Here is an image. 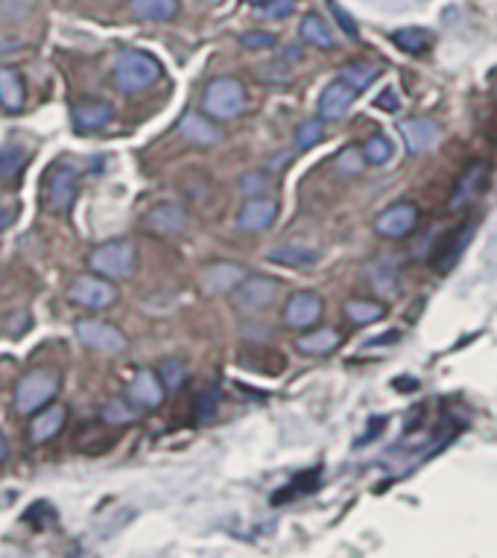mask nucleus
<instances>
[{
  "label": "nucleus",
  "instance_id": "obj_1",
  "mask_svg": "<svg viewBox=\"0 0 497 558\" xmlns=\"http://www.w3.org/2000/svg\"><path fill=\"white\" fill-rule=\"evenodd\" d=\"M161 79V65L155 62V56L144 50H126L120 53L115 62V85L123 94H138L147 91Z\"/></svg>",
  "mask_w": 497,
  "mask_h": 558
},
{
  "label": "nucleus",
  "instance_id": "obj_2",
  "mask_svg": "<svg viewBox=\"0 0 497 558\" xmlns=\"http://www.w3.org/2000/svg\"><path fill=\"white\" fill-rule=\"evenodd\" d=\"M59 392V372L56 369H33L21 377L15 389V410L21 415H33L41 407H47Z\"/></svg>",
  "mask_w": 497,
  "mask_h": 558
},
{
  "label": "nucleus",
  "instance_id": "obj_3",
  "mask_svg": "<svg viewBox=\"0 0 497 558\" xmlns=\"http://www.w3.org/2000/svg\"><path fill=\"white\" fill-rule=\"evenodd\" d=\"M246 109V88L231 79V76H220L214 82H208L205 94H202V112L214 120H231Z\"/></svg>",
  "mask_w": 497,
  "mask_h": 558
},
{
  "label": "nucleus",
  "instance_id": "obj_4",
  "mask_svg": "<svg viewBox=\"0 0 497 558\" xmlns=\"http://www.w3.org/2000/svg\"><path fill=\"white\" fill-rule=\"evenodd\" d=\"M91 269L97 275H106V278H129L132 269H135V249L132 243H106L100 249L91 252Z\"/></svg>",
  "mask_w": 497,
  "mask_h": 558
},
{
  "label": "nucleus",
  "instance_id": "obj_5",
  "mask_svg": "<svg viewBox=\"0 0 497 558\" xmlns=\"http://www.w3.org/2000/svg\"><path fill=\"white\" fill-rule=\"evenodd\" d=\"M278 293V281L267 278V275H252V278H243L240 287L234 290V310L237 313H261L272 304V298Z\"/></svg>",
  "mask_w": 497,
  "mask_h": 558
},
{
  "label": "nucleus",
  "instance_id": "obj_6",
  "mask_svg": "<svg viewBox=\"0 0 497 558\" xmlns=\"http://www.w3.org/2000/svg\"><path fill=\"white\" fill-rule=\"evenodd\" d=\"M112 278L106 275H79L71 284V301L88 310H103L112 307L117 301L115 284H109Z\"/></svg>",
  "mask_w": 497,
  "mask_h": 558
},
{
  "label": "nucleus",
  "instance_id": "obj_7",
  "mask_svg": "<svg viewBox=\"0 0 497 558\" xmlns=\"http://www.w3.org/2000/svg\"><path fill=\"white\" fill-rule=\"evenodd\" d=\"M74 199H77V170L68 164L53 167L44 182V205L53 214H62L74 205Z\"/></svg>",
  "mask_w": 497,
  "mask_h": 558
},
{
  "label": "nucleus",
  "instance_id": "obj_8",
  "mask_svg": "<svg viewBox=\"0 0 497 558\" xmlns=\"http://www.w3.org/2000/svg\"><path fill=\"white\" fill-rule=\"evenodd\" d=\"M77 336L82 345L103 351V354H120L126 351V336L117 331L115 325L103 322V319H79Z\"/></svg>",
  "mask_w": 497,
  "mask_h": 558
},
{
  "label": "nucleus",
  "instance_id": "obj_9",
  "mask_svg": "<svg viewBox=\"0 0 497 558\" xmlns=\"http://www.w3.org/2000/svg\"><path fill=\"white\" fill-rule=\"evenodd\" d=\"M243 278H246V269L240 263H211L208 269H202L199 284H202V293L223 296V293L237 290Z\"/></svg>",
  "mask_w": 497,
  "mask_h": 558
},
{
  "label": "nucleus",
  "instance_id": "obj_10",
  "mask_svg": "<svg viewBox=\"0 0 497 558\" xmlns=\"http://www.w3.org/2000/svg\"><path fill=\"white\" fill-rule=\"evenodd\" d=\"M419 223V208L410 202H395L375 220V231L381 237H404Z\"/></svg>",
  "mask_w": 497,
  "mask_h": 558
},
{
  "label": "nucleus",
  "instance_id": "obj_11",
  "mask_svg": "<svg viewBox=\"0 0 497 558\" xmlns=\"http://www.w3.org/2000/svg\"><path fill=\"white\" fill-rule=\"evenodd\" d=\"M126 398H129L138 410H158L161 401H164V383H161L158 372L144 369V372L135 374L132 383H129V389H126Z\"/></svg>",
  "mask_w": 497,
  "mask_h": 558
},
{
  "label": "nucleus",
  "instance_id": "obj_12",
  "mask_svg": "<svg viewBox=\"0 0 497 558\" xmlns=\"http://www.w3.org/2000/svg\"><path fill=\"white\" fill-rule=\"evenodd\" d=\"M322 319V298L316 293H296L284 304V322L290 328H310Z\"/></svg>",
  "mask_w": 497,
  "mask_h": 558
},
{
  "label": "nucleus",
  "instance_id": "obj_13",
  "mask_svg": "<svg viewBox=\"0 0 497 558\" xmlns=\"http://www.w3.org/2000/svg\"><path fill=\"white\" fill-rule=\"evenodd\" d=\"M401 135H404V144L413 155L421 152H430L439 141V126L433 120H424V117H413V120H401L398 123Z\"/></svg>",
  "mask_w": 497,
  "mask_h": 558
},
{
  "label": "nucleus",
  "instance_id": "obj_14",
  "mask_svg": "<svg viewBox=\"0 0 497 558\" xmlns=\"http://www.w3.org/2000/svg\"><path fill=\"white\" fill-rule=\"evenodd\" d=\"M278 217V205L267 196H255L249 199L240 211H237V228L243 231H267L269 225Z\"/></svg>",
  "mask_w": 497,
  "mask_h": 558
},
{
  "label": "nucleus",
  "instance_id": "obj_15",
  "mask_svg": "<svg viewBox=\"0 0 497 558\" xmlns=\"http://www.w3.org/2000/svg\"><path fill=\"white\" fill-rule=\"evenodd\" d=\"M354 97H357V91H354L345 79L331 82V85L322 91V97H319V114H322V120H340V117L351 109Z\"/></svg>",
  "mask_w": 497,
  "mask_h": 558
},
{
  "label": "nucleus",
  "instance_id": "obj_16",
  "mask_svg": "<svg viewBox=\"0 0 497 558\" xmlns=\"http://www.w3.org/2000/svg\"><path fill=\"white\" fill-rule=\"evenodd\" d=\"M179 135L193 147H214L223 141V132L211 120H205L202 114H185L179 120Z\"/></svg>",
  "mask_w": 497,
  "mask_h": 558
},
{
  "label": "nucleus",
  "instance_id": "obj_17",
  "mask_svg": "<svg viewBox=\"0 0 497 558\" xmlns=\"http://www.w3.org/2000/svg\"><path fill=\"white\" fill-rule=\"evenodd\" d=\"M147 225L158 231V234H176V231H185L188 228V214L182 205H173V202H161L155 205L153 211L147 214Z\"/></svg>",
  "mask_w": 497,
  "mask_h": 558
},
{
  "label": "nucleus",
  "instance_id": "obj_18",
  "mask_svg": "<svg viewBox=\"0 0 497 558\" xmlns=\"http://www.w3.org/2000/svg\"><path fill=\"white\" fill-rule=\"evenodd\" d=\"M369 284L381 296H395L398 293V284H401L398 263L392 261V258H378V261L369 266Z\"/></svg>",
  "mask_w": 497,
  "mask_h": 558
},
{
  "label": "nucleus",
  "instance_id": "obj_19",
  "mask_svg": "<svg viewBox=\"0 0 497 558\" xmlns=\"http://www.w3.org/2000/svg\"><path fill=\"white\" fill-rule=\"evenodd\" d=\"M65 418H68V410L62 407V404H56V407H50V410L39 412L36 418H33V424H30V439L33 442H50L59 430H62V424H65Z\"/></svg>",
  "mask_w": 497,
  "mask_h": 558
},
{
  "label": "nucleus",
  "instance_id": "obj_20",
  "mask_svg": "<svg viewBox=\"0 0 497 558\" xmlns=\"http://www.w3.org/2000/svg\"><path fill=\"white\" fill-rule=\"evenodd\" d=\"M486 176H489V170H486L483 164L471 167V170L459 179L457 190H454V196H451V208L459 211V208H465L471 199H477L480 190H483V185H486Z\"/></svg>",
  "mask_w": 497,
  "mask_h": 558
},
{
  "label": "nucleus",
  "instance_id": "obj_21",
  "mask_svg": "<svg viewBox=\"0 0 497 558\" xmlns=\"http://www.w3.org/2000/svg\"><path fill=\"white\" fill-rule=\"evenodd\" d=\"M24 97H27V88H24L21 74L12 68H0V106L6 112H18L24 106Z\"/></svg>",
  "mask_w": 497,
  "mask_h": 558
},
{
  "label": "nucleus",
  "instance_id": "obj_22",
  "mask_svg": "<svg viewBox=\"0 0 497 558\" xmlns=\"http://www.w3.org/2000/svg\"><path fill=\"white\" fill-rule=\"evenodd\" d=\"M74 126L82 129V132H94V129H103L115 112H112V106H106V103H82V106H74Z\"/></svg>",
  "mask_w": 497,
  "mask_h": 558
},
{
  "label": "nucleus",
  "instance_id": "obj_23",
  "mask_svg": "<svg viewBox=\"0 0 497 558\" xmlns=\"http://www.w3.org/2000/svg\"><path fill=\"white\" fill-rule=\"evenodd\" d=\"M179 12V0H132V15L141 21H170Z\"/></svg>",
  "mask_w": 497,
  "mask_h": 558
},
{
  "label": "nucleus",
  "instance_id": "obj_24",
  "mask_svg": "<svg viewBox=\"0 0 497 558\" xmlns=\"http://www.w3.org/2000/svg\"><path fill=\"white\" fill-rule=\"evenodd\" d=\"M316 252L313 249H305V246H275L272 252L267 255V261L278 263V266H293V269H299V266H313L316 263Z\"/></svg>",
  "mask_w": 497,
  "mask_h": 558
},
{
  "label": "nucleus",
  "instance_id": "obj_25",
  "mask_svg": "<svg viewBox=\"0 0 497 558\" xmlns=\"http://www.w3.org/2000/svg\"><path fill=\"white\" fill-rule=\"evenodd\" d=\"M343 339L337 331H331V328H322V331H313V334L302 336L296 345H299V351L302 354H313V357H319V354H331L337 345H340Z\"/></svg>",
  "mask_w": 497,
  "mask_h": 558
},
{
  "label": "nucleus",
  "instance_id": "obj_26",
  "mask_svg": "<svg viewBox=\"0 0 497 558\" xmlns=\"http://www.w3.org/2000/svg\"><path fill=\"white\" fill-rule=\"evenodd\" d=\"M302 38H305L307 44H316L322 50H331L337 44L334 33H331V24L325 18H319V15H307L305 21H302Z\"/></svg>",
  "mask_w": 497,
  "mask_h": 558
},
{
  "label": "nucleus",
  "instance_id": "obj_27",
  "mask_svg": "<svg viewBox=\"0 0 497 558\" xmlns=\"http://www.w3.org/2000/svg\"><path fill=\"white\" fill-rule=\"evenodd\" d=\"M27 149L21 144H0V179H15L27 167Z\"/></svg>",
  "mask_w": 497,
  "mask_h": 558
},
{
  "label": "nucleus",
  "instance_id": "obj_28",
  "mask_svg": "<svg viewBox=\"0 0 497 558\" xmlns=\"http://www.w3.org/2000/svg\"><path fill=\"white\" fill-rule=\"evenodd\" d=\"M378 76V65L372 62H348L343 71H340V79H345L354 91H363L375 82Z\"/></svg>",
  "mask_w": 497,
  "mask_h": 558
},
{
  "label": "nucleus",
  "instance_id": "obj_29",
  "mask_svg": "<svg viewBox=\"0 0 497 558\" xmlns=\"http://www.w3.org/2000/svg\"><path fill=\"white\" fill-rule=\"evenodd\" d=\"M392 41L401 47V50H407V53H413V56H419L427 50V44H430V36H427V30H421V27H404V30H398V33H392Z\"/></svg>",
  "mask_w": 497,
  "mask_h": 558
},
{
  "label": "nucleus",
  "instance_id": "obj_30",
  "mask_svg": "<svg viewBox=\"0 0 497 558\" xmlns=\"http://www.w3.org/2000/svg\"><path fill=\"white\" fill-rule=\"evenodd\" d=\"M345 316L357 325H369L383 319V307L378 301H348L345 304Z\"/></svg>",
  "mask_w": 497,
  "mask_h": 558
},
{
  "label": "nucleus",
  "instance_id": "obj_31",
  "mask_svg": "<svg viewBox=\"0 0 497 558\" xmlns=\"http://www.w3.org/2000/svg\"><path fill=\"white\" fill-rule=\"evenodd\" d=\"M158 377H161V383H164L167 392H176V389H182L185 380H188V366H185L182 360H164V363L158 366Z\"/></svg>",
  "mask_w": 497,
  "mask_h": 558
},
{
  "label": "nucleus",
  "instance_id": "obj_32",
  "mask_svg": "<svg viewBox=\"0 0 497 558\" xmlns=\"http://www.w3.org/2000/svg\"><path fill=\"white\" fill-rule=\"evenodd\" d=\"M138 418V407L135 404H126V401H109L106 407H103V421L106 424H115V427H126V424H132Z\"/></svg>",
  "mask_w": 497,
  "mask_h": 558
},
{
  "label": "nucleus",
  "instance_id": "obj_33",
  "mask_svg": "<svg viewBox=\"0 0 497 558\" xmlns=\"http://www.w3.org/2000/svg\"><path fill=\"white\" fill-rule=\"evenodd\" d=\"M217 407H220V392L217 389H205V392H199V398L193 404V415H196L199 424H205V421H211L217 415Z\"/></svg>",
  "mask_w": 497,
  "mask_h": 558
},
{
  "label": "nucleus",
  "instance_id": "obj_34",
  "mask_svg": "<svg viewBox=\"0 0 497 558\" xmlns=\"http://www.w3.org/2000/svg\"><path fill=\"white\" fill-rule=\"evenodd\" d=\"M363 155H366V161L375 164V167L386 164V161L392 158V144H389V138H383V135H372V138L366 141V147H363Z\"/></svg>",
  "mask_w": 497,
  "mask_h": 558
},
{
  "label": "nucleus",
  "instance_id": "obj_35",
  "mask_svg": "<svg viewBox=\"0 0 497 558\" xmlns=\"http://www.w3.org/2000/svg\"><path fill=\"white\" fill-rule=\"evenodd\" d=\"M325 135V123L322 120H305L299 129H296V147L310 149L316 147Z\"/></svg>",
  "mask_w": 497,
  "mask_h": 558
},
{
  "label": "nucleus",
  "instance_id": "obj_36",
  "mask_svg": "<svg viewBox=\"0 0 497 558\" xmlns=\"http://www.w3.org/2000/svg\"><path fill=\"white\" fill-rule=\"evenodd\" d=\"M363 161H366V155L363 152H357L354 147H345L340 155H337V161H334V167L345 173V176H357L360 170H363Z\"/></svg>",
  "mask_w": 497,
  "mask_h": 558
},
{
  "label": "nucleus",
  "instance_id": "obj_37",
  "mask_svg": "<svg viewBox=\"0 0 497 558\" xmlns=\"http://www.w3.org/2000/svg\"><path fill=\"white\" fill-rule=\"evenodd\" d=\"M267 190H269V176L267 173H261V170L246 173V176L240 179V193L249 196V199H255V196H267Z\"/></svg>",
  "mask_w": 497,
  "mask_h": 558
},
{
  "label": "nucleus",
  "instance_id": "obj_38",
  "mask_svg": "<svg viewBox=\"0 0 497 558\" xmlns=\"http://www.w3.org/2000/svg\"><path fill=\"white\" fill-rule=\"evenodd\" d=\"M468 234H471V225H465L462 231H457L454 234V243H451V249H445V255H442V263H439V269L442 272H448L454 263H457V258L462 255V249H465V243H468Z\"/></svg>",
  "mask_w": 497,
  "mask_h": 558
},
{
  "label": "nucleus",
  "instance_id": "obj_39",
  "mask_svg": "<svg viewBox=\"0 0 497 558\" xmlns=\"http://www.w3.org/2000/svg\"><path fill=\"white\" fill-rule=\"evenodd\" d=\"M296 3L299 0H267L261 12H264V18H269V21H281V18H290L296 12Z\"/></svg>",
  "mask_w": 497,
  "mask_h": 558
},
{
  "label": "nucleus",
  "instance_id": "obj_40",
  "mask_svg": "<svg viewBox=\"0 0 497 558\" xmlns=\"http://www.w3.org/2000/svg\"><path fill=\"white\" fill-rule=\"evenodd\" d=\"M331 12H334V18H337V24L343 27V33L348 38H357V24H354V18L345 12L343 6L337 3V0H331Z\"/></svg>",
  "mask_w": 497,
  "mask_h": 558
},
{
  "label": "nucleus",
  "instance_id": "obj_41",
  "mask_svg": "<svg viewBox=\"0 0 497 558\" xmlns=\"http://www.w3.org/2000/svg\"><path fill=\"white\" fill-rule=\"evenodd\" d=\"M240 44L243 47H272L275 36H269V33H246V36H240Z\"/></svg>",
  "mask_w": 497,
  "mask_h": 558
},
{
  "label": "nucleus",
  "instance_id": "obj_42",
  "mask_svg": "<svg viewBox=\"0 0 497 558\" xmlns=\"http://www.w3.org/2000/svg\"><path fill=\"white\" fill-rule=\"evenodd\" d=\"M375 106H378V109H386V112H395V109H398V100H395V91H392V88H386V91H383L381 97L375 100Z\"/></svg>",
  "mask_w": 497,
  "mask_h": 558
},
{
  "label": "nucleus",
  "instance_id": "obj_43",
  "mask_svg": "<svg viewBox=\"0 0 497 558\" xmlns=\"http://www.w3.org/2000/svg\"><path fill=\"white\" fill-rule=\"evenodd\" d=\"M12 220H15V208H0V231L9 228Z\"/></svg>",
  "mask_w": 497,
  "mask_h": 558
},
{
  "label": "nucleus",
  "instance_id": "obj_44",
  "mask_svg": "<svg viewBox=\"0 0 497 558\" xmlns=\"http://www.w3.org/2000/svg\"><path fill=\"white\" fill-rule=\"evenodd\" d=\"M6 453H9V442H6V439L0 436V462L6 459Z\"/></svg>",
  "mask_w": 497,
  "mask_h": 558
},
{
  "label": "nucleus",
  "instance_id": "obj_45",
  "mask_svg": "<svg viewBox=\"0 0 497 558\" xmlns=\"http://www.w3.org/2000/svg\"><path fill=\"white\" fill-rule=\"evenodd\" d=\"M249 3H267V0H249Z\"/></svg>",
  "mask_w": 497,
  "mask_h": 558
}]
</instances>
